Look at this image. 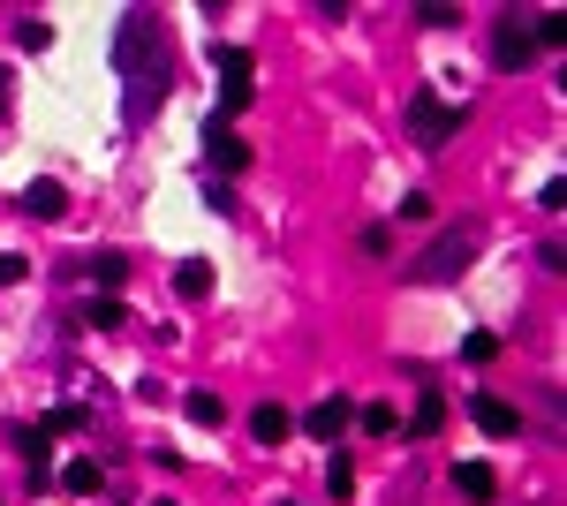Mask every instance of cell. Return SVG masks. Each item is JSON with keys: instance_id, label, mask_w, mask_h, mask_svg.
<instances>
[{"instance_id": "1", "label": "cell", "mask_w": 567, "mask_h": 506, "mask_svg": "<svg viewBox=\"0 0 567 506\" xmlns=\"http://www.w3.org/2000/svg\"><path fill=\"white\" fill-rule=\"evenodd\" d=\"M114 68L129 76V121L152 114V99H167V46H159L152 16H121V38H114Z\"/></svg>"}, {"instance_id": "2", "label": "cell", "mask_w": 567, "mask_h": 506, "mask_svg": "<svg viewBox=\"0 0 567 506\" xmlns=\"http://www.w3.org/2000/svg\"><path fill=\"white\" fill-rule=\"evenodd\" d=\"M477 250H484V227H477V220L439 227V235H431V250L409 257V280H416V287H447V280H462V272L477 265Z\"/></svg>"}, {"instance_id": "3", "label": "cell", "mask_w": 567, "mask_h": 506, "mask_svg": "<svg viewBox=\"0 0 567 506\" xmlns=\"http://www.w3.org/2000/svg\"><path fill=\"white\" fill-rule=\"evenodd\" d=\"M409 136L424 152H439L447 136H462V106H447L439 91H409Z\"/></svg>"}, {"instance_id": "4", "label": "cell", "mask_w": 567, "mask_h": 506, "mask_svg": "<svg viewBox=\"0 0 567 506\" xmlns=\"http://www.w3.org/2000/svg\"><path fill=\"white\" fill-rule=\"evenodd\" d=\"M530 53H537V16H507L492 23V68H530Z\"/></svg>"}, {"instance_id": "5", "label": "cell", "mask_w": 567, "mask_h": 506, "mask_svg": "<svg viewBox=\"0 0 567 506\" xmlns=\"http://www.w3.org/2000/svg\"><path fill=\"white\" fill-rule=\"evenodd\" d=\"M212 68H220V114H242V106H250V76H258L250 53H242V46H220V53H212ZM220 114H212V121H220Z\"/></svg>"}, {"instance_id": "6", "label": "cell", "mask_w": 567, "mask_h": 506, "mask_svg": "<svg viewBox=\"0 0 567 506\" xmlns=\"http://www.w3.org/2000/svg\"><path fill=\"white\" fill-rule=\"evenodd\" d=\"M469 416H477V431H492V439H515L522 431V408L499 401V393H469Z\"/></svg>"}, {"instance_id": "7", "label": "cell", "mask_w": 567, "mask_h": 506, "mask_svg": "<svg viewBox=\"0 0 567 506\" xmlns=\"http://www.w3.org/2000/svg\"><path fill=\"white\" fill-rule=\"evenodd\" d=\"M205 159L235 174V167H250V144H242V136L227 129V121H205Z\"/></svg>"}, {"instance_id": "8", "label": "cell", "mask_w": 567, "mask_h": 506, "mask_svg": "<svg viewBox=\"0 0 567 506\" xmlns=\"http://www.w3.org/2000/svg\"><path fill=\"white\" fill-rule=\"evenodd\" d=\"M348 423H356V408H348V401H318V408H310V416H303V431H310V439H341V431H348Z\"/></svg>"}, {"instance_id": "9", "label": "cell", "mask_w": 567, "mask_h": 506, "mask_svg": "<svg viewBox=\"0 0 567 506\" xmlns=\"http://www.w3.org/2000/svg\"><path fill=\"white\" fill-rule=\"evenodd\" d=\"M23 212H31V220H61V212H69V189L61 182H31L23 189Z\"/></svg>"}, {"instance_id": "10", "label": "cell", "mask_w": 567, "mask_h": 506, "mask_svg": "<svg viewBox=\"0 0 567 506\" xmlns=\"http://www.w3.org/2000/svg\"><path fill=\"white\" fill-rule=\"evenodd\" d=\"M174 295H182V303H205L212 295V265L205 257H182V265H174Z\"/></svg>"}, {"instance_id": "11", "label": "cell", "mask_w": 567, "mask_h": 506, "mask_svg": "<svg viewBox=\"0 0 567 506\" xmlns=\"http://www.w3.org/2000/svg\"><path fill=\"white\" fill-rule=\"evenodd\" d=\"M182 416L197 423V431H220V423H227V408H220V393H205V386H189V393H182Z\"/></svg>"}, {"instance_id": "12", "label": "cell", "mask_w": 567, "mask_h": 506, "mask_svg": "<svg viewBox=\"0 0 567 506\" xmlns=\"http://www.w3.org/2000/svg\"><path fill=\"white\" fill-rule=\"evenodd\" d=\"M454 491H462V499H492V491H499L492 461H454Z\"/></svg>"}, {"instance_id": "13", "label": "cell", "mask_w": 567, "mask_h": 506, "mask_svg": "<svg viewBox=\"0 0 567 506\" xmlns=\"http://www.w3.org/2000/svg\"><path fill=\"white\" fill-rule=\"evenodd\" d=\"M288 431H295V416H288V408H280V401H265L258 416H250V439H258V446H280V439H288Z\"/></svg>"}, {"instance_id": "14", "label": "cell", "mask_w": 567, "mask_h": 506, "mask_svg": "<svg viewBox=\"0 0 567 506\" xmlns=\"http://www.w3.org/2000/svg\"><path fill=\"white\" fill-rule=\"evenodd\" d=\"M121 280H129V257H121V250L91 257V287H99V295H121Z\"/></svg>"}, {"instance_id": "15", "label": "cell", "mask_w": 567, "mask_h": 506, "mask_svg": "<svg viewBox=\"0 0 567 506\" xmlns=\"http://www.w3.org/2000/svg\"><path fill=\"white\" fill-rule=\"evenodd\" d=\"M91 325H99V333H121V325H129L121 295H91Z\"/></svg>"}, {"instance_id": "16", "label": "cell", "mask_w": 567, "mask_h": 506, "mask_svg": "<svg viewBox=\"0 0 567 506\" xmlns=\"http://www.w3.org/2000/svg\"><path fill=\"white\" fill-rule=\"evenodd\" d=\"M61 484H69V491H99V484H106V469H99V461H84V454H76L69 469H61Z\"/></svg>"}, {"instance_id": "17", "label": "cell", "mask_w": 567, "mask_h": 506, "mask_svg": "<svg viewBox=\"0 0 567 506\" xmlns=\"http://www.w3.org/2000/svg\"><path fill=\"white\" fill-rule=\"evenodd\" d=\"M16 46H23V53H46V46H53V23H46V16H23V23H16Z\"/></svg>"}, {"instance_id": "18", "label": "cell", "mask_w": 567, "mask_h": 506, "mask_svg": "<svg viewBox=\"0 0 567 506\" xmlns=\"http://www.w3.org/2000/svg\"><path fill=\"white\" fill-rule=\"evenodd\" d=\"M326 491H333V499H348V491H356V461H348V454L326 461Z\"/></svg>"}, {"instance_id": "19", "label": "cell", "mask_w": 567, "mask_h": 506, "mask_svg": "<svg viewBox=\"0 0 567 506\" xmlns=\"http://www.w3.org/2000/svg\"><path fill=\"white\" fill-rule=\"evenodd\" d=\"M356 423L371 431V439H386V431H394V401H371V408H356Z\"/></svg>"}, {"instance_id": "20", "label": "cell", "mask_w": 567, "mask_h": 506, "mask_svg": "<svg viewBox=\"0 0 567 506\" xmlns=\"http://www.w3.org/2000/svg\"><path fill=\"white\" fill-rule=\"evenodd\" d=\"M439 423H447V401H439V393H424V401H416V431H424V439H431Z\"/></svg>"}, {"instance_id": "21", "label": "cell", "mask_w": 567, "mask_h": 506, "mask_svg": "<svg viewBox=\"0 0 567 506\" xmlns=\"http://www.w3.org/2000/svg\"><path fill=\"white\" fill-rule=\"evenodd\" d=\"M394 220H409V227H424V220H431V197H424V189H409V197H401V204H394Z\"/></svg>"}, {"instance_id": "22", "label": "cell", "mask_w": 567, "mask_h": 506, "mask_svg": "<svg viewBox=\"0 0 567 506\" xmlns=\"http://www.w3.org/2000/svg\"><path fill=\"white\" fill-rule=\"evenodd\" d=\"M416 23H424V31H454V23H462V8H439V0H431V8H416Z\"/></svg>"}, {"instance_id": "23", "label": "cell", "mask_w": 567, "mask_h": 506, "mask_svg": "<svg viewBox=\"0 0 567 506\" xmlns=\"http://www.w3.org/2000/svg\"><path fill=\"white\" fill-rule=\"evenodd\" d=\"M462 355H469V363H492L499 340H492V333H469V340H462Z\"/></svg>"}, {"instance_id": "24", "label": "cell", "mask_w": 567, "mask_h": 506, "mask_svg": "<svg viewBox=\"0 0 567 506\" xmlns=\"http://www.w3.org/2000/svg\"><path fill=\"white\" fill-rule=\"evenodd\" d=\"M46 431H53V439H61V431H84V408H53Z\"/></svg>"}, {"instance_id": "25", "label": "cell", "mask_w": 567, "mask_h": 506, "mask_svg": "<svg viewBox=\"0 0 567 506\" xmlns=\"http://www.w3.org/2000/svg\"><path fill=\"white\" fill-rule=\"evenodd\" d=\"M23 272H31V265H23V257H0V287H16Z\"/></svg>"}, {"instance_id": "26", "label": "cell", "mask_w": 567, "mask_h": 506, "mask_svg": "<svg viewBox=\"0 0 567 506\" xmlns=\"http://www.w3.org/2000/svg\"><path fill=\"white\" fill-rule=\"evenodd\" d=\"M8 91H16V84H8V68H0V114H8Z\"/></svg>"}, {"instance_id": "27", "label": "cell", "mask_w": 567, "mask_h": 506, "mask_svg": "<svg viewBox=\"0 0 567 506\" xmlns=\"http://www.w3.org/2000/svg\"><path fill=\"white\" fill-rule=\"evenodd\" d=\"M152 506H174V499H152Z\"/></svg>"}, {"instance_id": "28", "label": "cell", "mask_w": 567, "mask_h": 506, "mask_svg": "<svg viewBox=\"0 0 567 506\" xmlns=\"http://www.w3.org/2000/svg\"><path fill=\"white\" fill-rule=\"evenodd\" d=\"M280 506H295V499H280Z\"/></svg>"}]
</instances>
